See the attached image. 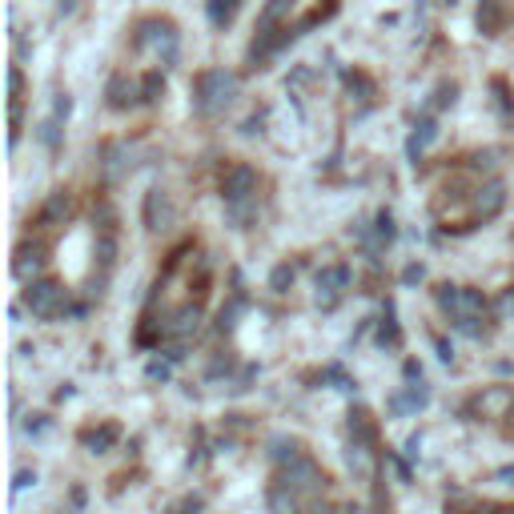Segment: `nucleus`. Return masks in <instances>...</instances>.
I'll list each match as a JSON object with an SVG mask.
<instances>
[{"mask_svg":"<svg viewBox=\"0 0 514 514\" xmlns=\"http://www.w3.org/2000/svg\"><path fill=\"white\" fill-rule=\"evenodd\" d=\"M322 470L314 466L310 458H294L286 466V474H281V486H286L289 494H314V491H322Z\"/></svg>","mask_w":514,"mask_h":514,"instance_id":"39448f33","label":"nucleus"},{"mask_svg":"<svg viewBox=\"0 0 514 514\" xmlns=\"http://www.w3.org/2000/svg\"><path fill=\"white\" fill-rule=\"evenodd\" d=\"M197 322H201V310H197V306H185V310H177V318L169 322V333L185 338V333H193V330H197Z\"/></svg>","mask_w":514,"mask_h":514,"instance_id":"9b49d317","label":"nucleus"},{"mask_svg":"<svg viewBox=\"0 0 514 514\" xmlns=\"http://www.w3.org/2000/svg\"><path fill=\"white\" fill-rule=\"evenodd\" d=\"M24 302H29V310L37 314V318H61V314L68 310V294L57 281L40 278V281H29V289H24Z\"/></svg>","mask_w":514,"mask_h":514,"instance_id":"20e7f679","label":"nucleus"},{"mask_svg":"<svg viewBox=\"0 0 514 514\" xmlns=\"http://www.w3.org/2000/svg\"><path fill=\"white\" fill-rule=\"evenodd\" d=\"M430 141H434V121H422V125H418V133H414V141H410V153L426 149Z\"/></svg>","mask_w":514,"mask_h":514,"instance_id":"aec40b11","label":"nucleus"},{"mask_svg":"<svg viewBox=\"0 0 514 514\" xmlns=\"http://www.w3.org/2000/svg\"><path fill=\"white\" fill-rule=\"evenodd\" d=\"M478 29L483 32L499 29V0H483V8H478Z\"/></svg>","mask_w":514,"mask_h":514,"instance_id":"f3484780","label":"nucleus"},{"mask_svg":"<svg viewBox=\"0 0 514 514\" xmlns=\"http://www.w3.org/2000/svg\"><path fill=\"white\" fill-rule=\"evenodd\" d=\"M113 442H117V426H101L97 434H84V447L97 450V454H105Z\"/></svg>","mask_w":514,"mask_h":514,"instance_id":"4468645a","label":"nucleus"},{"mask_svg":"<svg viewBox=\"0 0 514 514\" xmlns=\"http://www.w3.org/2000/svg\"><path fill=\"white\" fill-rule=\"evenodd\" d=\"M65 213H68V193H53V197L45 201V209H40V221L49 226V221H61Z\"/></svg>","mask_w":514,"mask_h":514,"instance_id":"2eb2a0df","label":"nucleus"},{"mask_svg":"<svg viewBox=\"0 0 514 514\" xmlns=\"http://www.w3.org/2000/svg\"><path fill=\"white\" fill-rule=\"evenodd\" d=\"M394 237V217L390 213H378V242H390Z\"/></svg>","mask_w":514,"mask_h":514,"instance_id":"4be33fe9","label":"nucleus"},{"mask_svg":"<svg viewBox=\"0 0 514 514\" xmlns=\"http://www.w3.org/2000/svg\"><path fill=\"white\" fill-rule=\"evenodd\" d=\"M499 483H502V486H514V466H502V470H499Z\"/></svg>","mask_w":514,"mask_h":514,"instance_id":"a878e982","label":"nucleus"},{"mask_svg":"<svg viewBox=\"0 0 514 514\" xmlns=\"http://www.w3.org/2000/svg\"><path fill=\"white\" fill-rule=\"evenodd\" d=\"M286 8H289V0H270V4H265V13H261V24H265V29H273V24L286 16Z\"/></svg>","mask_w":514,"mask_h":514,"instance_id":"6ab92c4d","label":"nucleus"},{"mask_svg":"<svg viewBox=\"0 0 514 514\" xmlns=\"http://www.w3.org/2000/svg\"><path fill=\"white\" fill-rule=\"evenodd\" d=\"M270 507H273V514H297V494H289L286 486H278V491L270 494Z\"/></svg>","mask_w":514,"mask_h":514,"instance_id":"dca6fc26","label":"nucleus"},{"mask_svg":"<svg viewBox=\"0 0 514 514\" xmlns=\"http://www.w3.org/2000/svg\"><path fill=\"white\" fill-rule=\"evenodd\" d=\"M177 221V205L173 197H169L161 185H153L149 193H145V226L153 229V234H161V229H169Z\"/></svg>","mask_w":514,"mask_h":514,"instance_id":"423d86ee","label":"nucleus"},{"mask_svg":"<svg viewBox=\"0 0 514 514\" xmlns=\"http://www.w3.org/2000/svg\"><path fill=\"white\" fill-rule=\"evenodd\" d=\"M346 281H350V273L341 270V265H325V270L318 273V306H325V310H330V306L341 297Z\"/></svg>","mask_w":514,"mask_h":514,"instance_id":"6e6552de","label":"nucleus"},{"mask_svg":"<svg viewBox=\"0 0 514 514\" xmlns=\"http://www.w3.org/2000/svg\"><path fill=\"white\" fill-rule=\"evenodd\" d=\"M149 378H169V366L165 362H149Z\"/></svg>","mask_w":514,"mask_h":514,"instance_id":"393cba45","label":"nucleus"},{"mask_svg":"<svg viewBox=\"0 0 514 514\" xmlns=\"http://www.w3.org/2000/svg\"><path fill=\"white\" fill-rule=\"evenodd\" d=\"M32 483H37V474H32V470H16V491H24V486H32Z\"/></svg>","mask_w":514,"mask_h":514,"instance_id":"b1692460","label":"nucleus"},{"mask_svg":"<svg viewBox=\"0 0 514 514\" xmlns=\"http://www.w3.org/2000/svg\"><path fill=\"white\" fill-rule=\"evenodd\" d=\"M502 310H507V314L514 310V294H507V297H502Z\"/></svg>","mask_w":514,"mask_h":514,"instance_id":"c85d7f7f","label":"nucleus"},{"mask_svg":"<svg viewBox=\"0 0 514 514\" xmlns=\"http://www.w3.org/2000/svg\"><path fill=\"white\" fill-rule=\"evenodd\" d=\"M510 514H514V510H510Z\"/></svg>","mask_w":514,"mask_h":514,"instance_id":"c756f323","label":"nucleus"},{"mask_svg":"<svg viewBox=\"0 0 514 514\" xmlns=\"http://www.w3.org/2000/svg\"><path fill=\"white\" fill-rule=\"evenodd\" d=\"M422 278H426V270H422V265H410V270L402 273V281H406V286H414V281H422Z\"/></svg>","mask_w":514,"mask_h":514,"instance_id":"5701e85b","label":"nucleus"},{"mask_svg":"<svg viewBox=\"0 0 514 514\" xmlns=\"http://www.w3.org/2000/svg\"><path fill=\"white\" fill-rule=\"evenodd\" d=\"M237 97V76L229 68H209L193 84V109L197 117H221Z\"/></svg>","mask_w":514,"mask_h":514,"instance_id":"f03ea898","label":"nucleus"},{"mask_svg":"<svg viewBox=\"0 0 514 514\" xmlns=\"http://www.w3.org/2000/svg\"><path fill=\"white\" fill-rule=\"evenodd\" d=\"M161 93H165V76L149 73V76H145V84H141V101H157Z\"/></svg>","mask_w":514,"mask_h":514,"instance_id":"a211bd4d","label":"nucleus"},{"mask_svg":"<svg viewBox=\"0 0 514 514\" xmlns=\"http://www.w3.org/2000/svg\"><path fill=\"white\" fill-rule=\"evenodd\" d=\"M182 510H201V499H190V502H185Z\"/></svg>","mask_w":514,"mask_h":514,"instance_id":"cd10ccee","label":"nucleus"},{"mask_svg":"<svg viewBox=\"0 0 514 514\" xmlns=\"http://www.w3.org/2000/svg\"><path fill=\"white\" fill-rule=\"evenodd\" d=\"M237 8H242V0H209V21L217 24V29H226L237 16Z\"/></svg>","mask_w":514,"mask_h":514,"instance_id":"f8f14e48","label":"nucleus"},{"mask_svg":"<svg viewBox=\"0 0 514 514\" xmlns=\"http://www.w3.org/2000/svg\"><path fill=\"white\" fill-rule=\"evenodd\" d=\"M137 153H141V145H128V141H113V145H109L105 161H101V173H105V182H121V177L133 173Z\"/></svg>","mask_w":514,"mask_h":514,"instance_id":"0eeeda50","label":"nucleus"},{"mask_svg":"<svg viewBox=\"0 0 514 514\" xmlns=\"http://www.w3.org/2000/svg\"><path fill=\"white\" fill-rule=\"evenodd\" d=\"M439 306L454 318V325L466 333H478V318H483L486 310V297L478 294V289H466V286H442L439 289Z\"/></svg>","mask_w":514,"mask_h":514,"instance_id":"7ed1b4c3","label":"nucleus"},{"mask_svg":"<svg viewBox=\"0 0 514 514\" xmlns=\"http://www.w3.org/2000/svg\"><path fill=\"white\" fill-rule=\"evenodd\" d=\"M221 197H226V209L234 217V226L245 229L257 213V173L250 165H234L221 177Z\"/></svg>","mask_w":514,"mask_h":514,"instance_id":"f257e3e1","label":"nucleus"},{"mask_svg":"<svg viewBox=\"0 0 514 514\" xmlns=\"http://www.w3.org/2000/svg\"><path fill=\"white\" fill-rule=\"evenodd\" d=\"M502 205H507V190H502V182H491V185H483V190H478L474 213L486 221V217H494V213H499Z\"/></svg>","mask_w":514,"mask_h":514,"instance_id":"1a4fd4ad","label":"nucleus"},{"mask_svg":"<svg viewBox=\"0 0 514 514\" xmlns=\"http://www.w3.org/2000/svg\"><path fill=\"white\" fill-rule=\"evenodd\" d=\"M289 281H294V270H289V265H278V270H273V278H270V286L273 289H286Z\"/></svg>","mask_w":514,"mask_h":514,"instance_id":"412c9836","label":"nucleus"},{"mask_svg":"<svg viewBox=\"0 0 514 514\" xmlns=\"http://www.w3.org/2000/svg\"><path fill=\"white\" fill-rule=\"evenodd\" d=\"M37 270H40V250H21V253H16V261H13V273H16V278L29 281Z\"/></svg>","mask_w":514,"mask_h":514,"instance_id":"ddd939ff","label":"nucleus"},{"mask_svg":"<svg viewBox=\"0 0 514 514\" xmlns=\"http://www.w3.org/2000/svg\"><path fill=\"white\" fill-rule=\"evenodd\" d=\"M133 93H137V84L128 81V76H113V81H109V105L128 109V105H133Z\"/></svg>","mask_w":514,"mask_h":514,"instance_id":"9d476101","label":"nucleus"},{"mask_svg":"<svg viewBox=\"0 0 514 514\" xmlns=\"http://www.w3.org/2000/svg\"><path fill=\"white\" fill-rule=\"evenodd\" d=\"M73 8H76L73 0H61V4H57V16H68V13H73Z\"/></svg>","mask_w":514,"mask_h":514,"instance_id":"bb28decb","label":"nucleus"}]
</instances>
